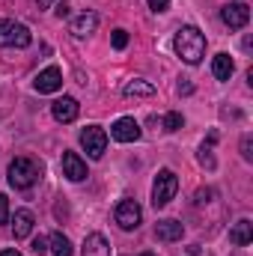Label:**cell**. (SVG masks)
Returning <instances> with one entry per match:
<instances>
[{"label": "cell", "mask_w": 253, "mask_h": 256, "mask_svg": "<svg viewBox=\"0 0 253 256\" xmlns=\"http://www.w3.org/2000/svg\"><path fill=\"white\" fill-rule=\"evenodd\" d=\"M173 48L188 66H196L206 54V36L196 27H182L176 33V39H173Z\"/></svg>", "instance_id": "obj_1"}, {"label": "cell", "mask_w": 253, "mask_h": 256, "mask_svg": "<svg viewBox=\"0 0 253 256\" xmlns=\"http://www.w3.org/2000/svg\"><path fill=\"white\" fill-rule=\"evenodd\" d=\"M39 164L33 161V158H15L12 164H9V185L12 188H33L36 182H39Z\"/></svg>", "instance_id": "obj_2"}, {"label": "cell", "mask_w": 253, "mask_h": 256, "mask_svg": "<svg viewBox=\"0 0 253 256\" xmlns=\"http://www.w3.org/2000/svg\"><path fill=\"white\" fill-rule=\"evenodd\" d=\"M179 191V179H176V173L173 170H161L158 176H155V185H152V206L155 208H164L173 196Z\"/></svg>", "instance_id": "obj_3"}, {"label": "cell", "mask_w": 253, "mask_h": 256, "mask_svg": "<svg viewBox=\"0 0 253 256\" xmlns=\"http://www.w3.org/2000/svg\"><path fill=\"white\" fill-rule=\"evenodd\" d=\"M33 42V33L18 21H0V45L3 48H27Z\"/></svg>", "instance_id": "obj_4"}, {"label": "cell", "mask_w": 253, "mask_h": 256, "mask_svg": "<svg viewBox=\"0 0 253 256\" xmlns=\"http://www.w3.org/2000/svg\"><path fill=\"white\" fill-rule=\"evenodd\" d=\"M80 146L86 149L90 158H102L104 149H108V131L98 126H86L80 131Z\"/></svg>", "instance_id": "obj_5"}, {"label": "cell", "mask_w": 253, "mask_h": 256, "mask_svg": "<svg viewBox=\"0 0 253 256\" xmlns=\"http://www.w3.org/2000/svg\"><path fill=\"white\" fill-rule=\"evenodd\" d=\"M114 218H116V224H120L122 230H137V226H140V218H143V208L137 206V200H122V202L116 206Z\"/></svg>", "instance_id": "obj_6"}, {"label": "cell", "mask_w": 253, "mask_h": 256, "mask_svg": "<svg viewBox=\"0 0 253 256\" xmlns=\"http://www.w3.org/2000/svg\"><path fill=\"white\" fill-rule=\"evenodd\" d=\"M220 18L230 30H242L248 21H250V6L248 3H226L220 9Z\"/></svg>", "instance_id": "obj_7"}, {"label": "cell", "mask_w": 253, "mask_h": 256, "mask_svg": "<svg viewBox=\"0 0 253 256\" xmlns=\"http://www.w3.org/2000/svg\"><path fill=\"white\" fill-rule=\"evenodd\" d=\"M33 86H36V92H57V90L63 86V72H60L57 66H48V68H42V72L36 74Z\"/></svg>", "instance_id": "obj_8"}, {"label": "cell", "mask_w": 253, "mask_h": 256, "mask_svg": "<svg viewBox=\"0 0 253 256\" xmlns=\"http://www.w3.org/2000/svg\"><path fill=\"white\" fill-rule=\"evenodd\" d=\"M110 137L120 140V143H134V140H140V126L131 116H122L110 126Z\"/></svg>", "instance_id": "obj_9"}, {"label": "cell", "mask_w": 253, "mask_h": 256, "mask_svg": "<svg viewBox=\"0 0 253 256\" xmlns=\"http://www.w3.org/2000/svg\"><path fill=\"white\" fill-rule=\"evenodd\" d=\"M63 176L72 182H84L86 179V161L78 152H63Z\"/></svg>", "instance_id": "obj_10"}, {"label": "cell", "mask_w": 253, "mask_h": 256, "mask_svg": "<svg viewBox=\"0 0 253 256\" xmlns=\"http://www.w3.org/2000/svg\"><path fill=\"white\" fill-rule=\"evenodd\" d=\"M78 110H80V104H78L72 96H63V98H57V102L51 104V114H54L57 122H74V120H78Z\"/></svg>", "instance_id": "obj_11"}, {"label": "cell", "mask_w": 253, "mask_h": 256, "mask_svg": "<svg viewBox=\"0 0 253 256\" xmlns=\"http://www.w3.org/2000/svg\"><path fill=\"white\" fill-rule=\"evenodd\" d=\"M80 254L84 256H110V244H108V238H104L102 232H90V236L84 238Z\"/></svg>", "instance_id": "obj_12"}, {"label": "cell", "mask_w": 253, "mask_h": 256, "mask_svg": "<svg viewBox=\"0 0 253 256\" xmlns=\"http://www.w3.org/2000/svg\"><path fill=\"white\" fill-rule=\"evenodd\" d=\"M33 212L30 208H18L15 212V218H12V232H15V238H27L30 232H33Z\"/></svg>", "instance_id": "obj_13"}, {"label": "cell", "mask_w": 253, "mask_h": 256, "mask_svg": "<svg viewBox=\"0 0 253 256\" xmlns=\"http://www.w3.org/2000/svg\"><path fill=\"white\" fill-rule=\"evenodd\" d=\"M96 27H98V15H96V12H84V15H78V18L72 21V33H74L78 39L96 33Z\"/></svg>", "instance_id": "obj_14"}, {"label": "cell", "mask_w": 253, "mask_h": 256, "mask_svg": "<svg viewBox=\"0 0 253 256\" xmlns=\"http://www.w3.org/2000/svg\"><path fill=\"white\" fill-rule=\"evenodd\" d=\"M182 232H185V226H182L179 220H158V224H155L158 242H179Z\"/></svg>", "instance_id": "obj_15"}, {"label": "cell", "mask_w": 253, "mask_h": 256, "mask_svg": "<svg viewBox=\"0 0 253 256\" xmlns=\"http://www.w3.org/2000/svg\"><path fill=\"white\" fill-rule=\"evenodd\" d=\"M230 242L232 244H238V248H244V244H250L253 242V224L244 218V220H238L232 230H230Z\"/></svg>", "instance_id": "obj_16"}, {"label": "cell", "mask_w": 253, "mask_h": 256, "mask_svg": "<svg viewBox=\"0 0 253 256\" xmlns=\"http://www.w3.org/2000/svg\"><path fill=\"white\" fill-rule=\"evenodd\" d=\"M232 72H236V63L230 60V54H218V57H214V63H212V74H214L218 80H230Z\"/></svg>", "instance_id": "obj_17"}, {"label": "cell", "mask_w": 253, "mask_h": 256, "mask_svg": "<svg viewBox=\"0 0 253 256\" xmlns=\"http://www.w3.org/2000/svg\"><path fill=\"white\" fill-rule=\"evenodd\" d=\"M48 250L54 256H72V242L66 238L63 232H54V236L48 238Z\"/></svg>", "instance_id": "obj_18"}, {"label": "cell", "mask_w": 253, "mask_h": 256, "mask_svg": "<svg viewBox=\"0 0 253 256\" xmlns=\"http://www.w3.org/2000/svg\"><path fill=\"white\" fill-rule=\"evenodd\" d=\"M126 96H155V86L149 80H128L126 84Z\"/></svg>", "instance_id": "obj_19"}, {"label": "cell", "mask_w": 253, "mask_h": 256, "mask_svg": "<svg viewBox=\"0 0 253 256\" xmlns=\"http://www.w3.org/2000/svg\"><path fill=\"white\" fill-rule=\"evenodd\" d=\"M182 126H185L182 114H176V110H173V114H167V116H164V131H179Z\"/></svg>", "instance_id": "obj_20"}, {"label": "cell", "mask_w": 253, "mask_h": 256, "mask_svg": "<svg viewBox=\"0 0 253 256\" xmlns=\"http://www.w3.org/2000/svg\"><path fill=\"white\" fill-rule=\"evenodd\" d=\"M110 42H114V48H116V51H122V48L128 45V33H126V30H114V39H110Z\"/></svg>", "instance_id": "obj_21"}, {"label": "cell", "mask_w": 253, "mask_h": 256, "mask_svg": "<svg viewBox=\"0 0 253 256\" xmlns=\"http://www.w3.org/2000/svg\"><path fill=\"white\" fill-rule=\"evenodd\" d=\"M3 224H9V196L6 194H0V226Z\"/></svg>", "instance_id": "obj_22"}, {"label": "cell", "mask_w": 253, "mask_h": 256, "mask_svg": "<svg viewBox=\"0 0 253 256\" xmlns=\"http://www.w3.org/2000/svg\"><path fill=\"white\" fill-rule=\"evenodd\" d=\"M33 254H36V256H45V254H48V242H45L42 236H39V238H33Z\"/></svg>", "instance_id": "obj_23"}, {"label": "cell", "mask_w": 253, "mask_h": 256, "mask_svg": "<svg viewBox=\"0 0 253 256\" xmlns=\"http://www.w3.org/2000/svg\"><path fill=\"white\" fill-rule=\"evenodd\" d=\"M242 155H244V161H250L253 152H250V134H244V140H242Z\"/></svg>", "instance_id": "obj_24"}, {"label": "cell", "mask_w": 253, "mask_h": 256, "mask_svg": "<svg viewBox=\"0 0 253 256\" xmlns=\"http://www.w3.org/2000/svg\"><path fill=\"white\" fill-rule=\"evenodd\" d=\"M149 3V9H155V12H164L167 6H170V0H146Z\"/></svg>", "instance_id": "obj_25"}, {"label": "cell", "mask_w": 253, "mask_h": 256, "mask_svg": "<svg viewBox=\"0 0 253 256\" xmlns=\"http://www.w3.org/2000/svg\"><path fill=\"white\" fill-rule=\"evenodd\" d=\"M72 15V6L68 3H57V18H68Z\"/></svg>", "instance_id": "obj_26"}, {"label": "cell", "mask_w": 253, "mask_h": 256, "mask_svg": "<svg viewBox=\"0 0 253 256\" xmlns=\"http://www.w3.org/2000/svg\"><path fill=\"white\" fill-rule=\"evenodd\" d=\"M190 90H194V86H190V84H188V80H185V84H179V92H185V96H188V92H190Z\"/></svg>", "instance_id": "obj_27"}, {"label": "cell", "mask_w": 253, "mask_h": 256, "mask_svg": "<svg viewBox=\"0 0 253 256\" xmlns=\"http://www.w3.org/2000/svg\"><path fill=\"white\" fill-rule=\"evenodd\" d=\"M36 3H39V9H45V6H51L54 0H36Z\"/></svg>", "instance_id": "obj_28"}, {"label": "cell", "mask_w": 253, "mask_h": 256, "mask_svg": "<svg viewBox=\"0 0 253 256\" xmlns=\"http://www.w3.org/2000/svg\"><path fill=\"white\" fill-rule=\"evenodd\" d=\"M0 256H21L18 250H0Z\"/></svg>", "instance_id": "obj_29"}, {"label": "cell", "mask_w": 253, "mask_h": 256, "mask_svg": "<svg viewBox=\"0 0 253 256\" xmlns=\"http://www.w3.org/2000/svg\"><path fill=\"white\" fill-rule=\"evenodd\" d=\"M140 256H155V254H140Z\"/></svg>", "instance_id": "obj_30"}]
</instances>
